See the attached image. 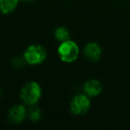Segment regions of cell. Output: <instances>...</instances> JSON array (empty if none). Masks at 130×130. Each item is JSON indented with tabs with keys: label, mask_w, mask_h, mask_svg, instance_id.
Masks as SVG:
<instances>
[{
	"label": "cell",
	"mask_w": 130,
	"mask_h": 130,
	"mask_svg": "<svg viewBox=\"0 0 130 130\" xmlns=\"http://www.w3.org/2000/svg\"><path fill=\"white\" fill-rule=\"evenodd\" d=\"M42 96V89L40 85L36 81L26 83L22 87L20 93V97L25 104L32 106L38 103Z\"/></svg>",
	"instance_id": "1"
},
{
	"label": "cell",
	"mask_w": 130,
	"mask_h": 130,
	"mask_svg": "<svg viewBox=\"0 0 130 130\" xmlns=\"http://www.w3.org/2000/svg\"><path fill=\"white\" fill-rule=\"evenodd\" d=\"M58 56L63 62L71 63L77 61L79 55V47L76 42L72 40L61 42L57 49Z\"/></svg>",
	"instance_id": "2"
},
{
	"label": "cell",
	"mask_w": 130,
	"mask_h": 130,
	"mask_svg": "<svg viewBox=\"0 0 130 130\" xmlns=\"http://www.w3.org/2000/svg\"><path fill=\"white\" fill-rule=\"evenodd\" d=\"M46 58L45 48L39 45H31L25 50L23 59L29 65H38L44 62Z\"/></svg>",
	"instance_id": "3"
},
{
	"label": "cell",
	"mask_w": 130,
	"mask_h": 130,
	"mask_svg": "<svg viewBox=\"0 0 130 130\" xmlns=\"http://www.w3.org/2000/svg\"><path fill=\"white\" fill-rule=\"evenodd\" d=\"M91 102L87 94H77L71 102V111L74 115H85L89 110Z\"/></svg>",
	"instance_id": "4"
},
{
	"label": "cell",
	"mask_w": 130,
	"mask_h": 130,
	"mask_svg": "<svg viewBox=\"0 0 130 130\" xmlns=\"http://www.w3.org/2000/svg\"><path fill=\"white\" fill-rule=\"evenodd\" d=\"M27 109L24 105L16 104L11 107L8 111L7 119L10 123L13 124H21L25 119L27 116Z\"/></svg>",
	"instance_id": "5"
},
{
	"label": "cell",
	"mask_w": 130,
	"mask_h": 130,
	"mask_svg": "<svg viewBox=\"0 0 130 130\" xmlns=\"http://www.w3.org/2000/svg\"><path fill=\"white\" fill-rule=\"evenodd\" d=\"M102 47L95 42H89L86 45L84 48V54L86 58L90 61H100L102 56Z\"/></svg>",
	"instance_id": "6"
},
{
	"label": "cell",
	"mask_w": 130,
	"mask_h": 130,
	"mask_svg": "<svg viewBox=\"0 0 130 130\" xmlns=\"http://www.w3.org/2000/svg\"><path fill=\"white\" fill-rule=\"evenodd\" d=\"M84 92L89 97H95L98 96L103 91V86L101 82L97 79L87 80L84 84Z\"/></svg>",
	"instance_id": "7"
},
{
	"label": "cell",
	"mask_w": 130,
	"mask_h": 130,
	"mask_svg": "<svg viewBox=\"0 0 130 130\" xmlns=\"http://www.w3.org/2000/svg\"><path fill=\"white\" fill-rule=\"evenodd\" d=\"M19 0H0V12L3 14H9L16 9Z\"/></svg>",
	"instance_id": "8"
},
{
	"label": "cell",
	"mask_w": 130,
	"mask_h": 130,
	"mask_svg": "<svg viewBox=\"0 0 130 130\" xmlns=\"http://www.w3.org/2000/svg\"><path fill=\"white\" fill-rule=\"evenodd\" d=\"M54 38L59 42H64L71 39V33L69 29L65 27H59L54 30Z\"/></svg>",
	"instance_id": "9"
},
{
	"label": "cell",
	"mask_w": 130,
	"mask_h": 130,
	"mask_svg": "<svg viewBox=\"0 0 130 130\" xmlns=\"http://www.w3.org/2000/svg\"><path fill=\"white\" fill-rule=\"evenodd\" d=\"M28 115H29V118L30 119L31 121L37 122L41 118V110H39V108L36 107L35 105H32L31 108L29 110V111H28Z\"/></svg>",
	"instance_id": "10"
},
{
	"label": "cell",
	"mask_w": 130,
	"mask_h": 130,
	"mask_svg": "<svg viewBox=\"0 0 130 130\" xmlns=\"http://www.w3.org/2000/svg\"><path fill=\"white\" fill-rule=\"evenodd\" d=\"M19 1H22V2H31L33 0H19Z\"/></svg>",
	"instance_id": "11"
}]
</instances>
